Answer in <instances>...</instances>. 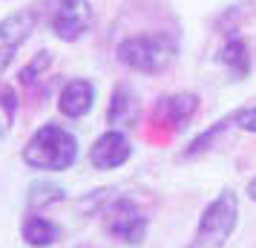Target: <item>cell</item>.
Returning a JSON list of instances; mask_svg holds the SVG:
<instances>
[{
	"label": "cell",
	"mask_w": 256,
	"mask_h": 248,
	"mask_svg": "<svg viewBox=\"0 0 256 248\" xmlns=\"http://www.w3.org/2000/svg\"><path fill=\"white\" fill-rule=\"evenodd\" d=\"M75 159H78V139L55 121H46L44 127H38L24 144V162L32 170L60 173V170H70Z\"/></svg>",
	"instance_id": "2"
},
{
	"label": "cell",
	"mask_w": 256,
	"mask_h": 248,
	"mask_svg": "<svg viewBox=\"0 0 256 248\" xmlns=\"http://www.w3.org/2000/svg\"><path fill=\"white\" fill-rule=\"evenodd\" d=\"M233 127V121H230V116H224V118H219L216 124H210L204 133H198L193 142L187 144L184 150H182V159H198V156H204V153H210L216 144H219V139L224 136V133Z\"/></svg>",
	"instance_id": "13"
},
{
	"label": "cell",
	"mask_w": 256,
	"mask_h": 248,
	"mask_svg": "<svg viewBox=\"0 0 256 248\" xmlns=\"http://www.w3.org/2000/svg\"><path fill=\"white\" fill-rule=\"evenodd\" d=\"M130 156H132V142L127 139V133L110 127L90 147V165L95 170H116V167L127 165Z\"/></svg>",
	"instance_id": "7"
},
{
	"label": "cell",
	"mask_w": 256,
	"mask_h": 248,
	"mask_svg": "<svg viewBox=\"0 0 256 248\" xmlns=\"http://www.w3.org/2000/svg\"><path fill=\"white\" fill-rule=\"evenodd\" d=\"M147 228H150V219L132 199L121 196L104 208V231L124 245H141L147 236Z\"/></svg>",
	"instance_id": "4"
},
{
	"label": "cell",
	"mask_w": 256,
	"mask_h": 248,
	"mask_svg": "<svg viewBox=\"0 0 256 248\" xmlns=\"http://www.w3.org/2000/svg\"><path fill=\"white\" fill-rule=\"evenodd\" d=\"M219 61H222V67L228 70L230 81L248 78V72H250V49H248V44H244V38L242 35L228 38L224 47H222V52H219Z\"/></svg>",
	"instance_id": "11"
},
{
	"label": "cell",
	"mask_w": 256,
	"mask_h": 248,
	"mask_svg": "<svg viewBox=\"0 0 256 248\" xmlns=\"http://www.w3.org/2000/svg\"><path fill=\"white\" fill-rule=\"evenodd\" d=\"M18 95H14V90L12 87H0V107L6 110V121H12L14 118V113H18Z\"/></svg>",
	"instance_id": "17"
},
{
	"label": "cell",
	"mask_w": 256,
	"mask_h": 248,
	"mask_svg": "<svg viewBox=\"0 0 256 248\" xmlns=\"http://www.w3.org/2000/svg\"><path fill=\"white\" fill-rule=\"evenodd\" d=\"M196 110H198L196 93H170L156 101L152 121L167 127V130H184L187 124H190V118L196 116Z\"/></svg>",
	"instance_id": "8"
},
{
	"label": "cell",
	"mask_w": 256,
	"mask_h": 248,
	"mask_svg": "<svg viewBox=\"0 0 256 248\" xmlns=\"http://www.w3.org/2000/svg\"><path fill=\"white\" fill-rule=\"evenodd\" d=\"M248 196H250V199L256 202V176L250 179V182H248Z\"/></svg>",
	"instance_id": "18"
},
{
	"label": "cell",
	"mask_w": 256,
	"mask_h": 248,
	"mask_svg": "<svg viewBox=\"0 0 256 248\" xmlns=\"http://www.w3.org/2000/svg\"><path fill=\"white\" fill-rule=\"evenodd\" d=\"M230 121H233V127H236V130L256 133V104L254 107H242V110L230 113Z\"/></svg>",
	"instance_id": "16"
},
{
	"label": "cell",
	"mask_w": 256,
	"mask_h": 248,
	"mask_svg": "<svg viewBox=\"0 0 256 248\" xmlns=\"http://www.w3.org/2000/svg\"><path fill=\"white\" fill-rule=\"evenodd\" d=\"M236 225H239V196L230 188H224L202 211V219H198L187 248H224L236 231Z\"/></svg>",
	"instance_id": "3"
},
{
	"label": "cell",
	"mask_w": 256,
	"mask_h": 248,
	"mask_svg": "<svg viewBox=\"0 0 256 248\" xmlns=\"http://www.w3.org/2000/svg\"><path fill=\"white\" fill-rule=\"evenodd\" d=\"M178 55V38L173 32H147L130 35L116 47V58L121 67L144 75H158L173 67Z\"/></svg>",
	"instance_id": "1"
},
{
	"label": "cell",
	"mask_w": 256,
	"mask_h": 248,
	"mask_svg": "<svg viewBox=\"0 0 256 248\" xmlns=\"http://www.w3.org/2000/svg\"><path fill=\"white\" fill-rule=\"evenodd\" d=\"M66 199V190L55 185V182H46V179H38L29 185V193H26V205L32 208V211H44L49 205H55V202H64Z\"/></svg>",
	"instance_id": "14"
},
{
	"label": "cell",
	"mask_w": 256,
	"mask_h": 248,
	"mask_svg": "<svg viewBox=\"0 0 256 248\" xmlns=\"http://www.w3.org/2000/svg\"><path fill=\"white\" fill-rule=\"evenodd\" d=\"M35 24H38V18L29 9L12 12L0 21V75L9 70V64L14 61L18 49L24 47L29 41V35L35 32Z\"/></svg>",
	"instance_id": "6"
},
{
	"label": "cell",
	"mask_w": 256,
	"mask_h": 248,
	"mask_svg": "<svg viewBox=\"0 0 256 248\" xmlns=\"http://www.w3.org/2000/svg\"><path fill=\"white\" fill-rule=\"evenodd\" d=\"M136 121H138V95L130 84H118L110 95L106 124L121 130V127H136Z\"/></svg>",
	"instance_id": "10"
},
{
	"label": "cell",
	"mask_w": 256,
	"mask_h": 248,
	"mask_svg": "<svg viewBox=\"0 0 256 248\" xmlns=\"http://www.w3.org/2000/svg\"><path fill=\"white\" fill-rule=\"evenodd\" d=\"M75 248H92V245H75Z\"/></svg>",
	"instance_id": "19"
},
{
	"label": "cell",
	"mask_w": 256,
	"mask_h": 248,
	"mask_svg": "<svg viewBox=\"0 0 256 248\" xmlns=\"http://www.w3.org/2000/svg\"><path fill=\"white\" fill-rule=\"evenodd\" d=\"M20 234H24V242L29 248H49L60 239V225L52 222L49 216L29 213L20 225Z\"/></svg>",
	"instance_id": "12"
},
{
	"label": "cell",
	"mask_w": 256,
	"mask_h": 248,
	"mask_svg": "<svg viewBox=\"0 0 256 248\" xmlns=\"http://www.w3.org/2000/svg\"><path fill=\"white\" fill-rule=\"evenodd\" d=\"M92 24V6L90 0H60L55 6V12L49 18V26H52V35L58 41H66V44H75L86 35V29Z\"/></svg>",
	"instance_id": "5"
},
{
	"label": "cell",
	"mask_w": 256,
	"mask_h": 248,
	"mask_svg": "<svg viewBox=\"0 0 256 248\" xmlns=\"http://www.w3.org/2000/svg\"><path fill=\"white\" fill-rule=\"evenodd\" d=\"M95 104V84L86 78H72L60 87L58 110L66 118H84Z\"/></svg>",
	"instance_id": "9"
},
{
	"label": "cell",
	"mask_w": 256,
	"mask_h": 248,
	"mask_svg": "<svg viewBox=\"0 0 256 248\" xmlns=\"http://www.w3.org/2000/svg\"><path fill=\"white\" fill-rule=\"evenodd\" d=\"M49 67H52V52L40 49L35 58L29 61L24 70H20V75H18V78H20V84H24V87H35V84L44 78V72H46Z\"/></svg>",
	"instance_id": "15"
}]
</instances>
